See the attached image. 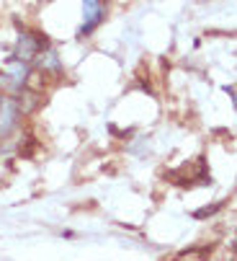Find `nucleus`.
Masks as SVG:
<instances>
[{
	"label": "nucleus",
	"mask_w": 237,
	"mask_h": 261,
	"mask_svg": "<svg viewBox=\"0 0 237 261\" xmlns=\"http://www.w3.org/2000/svg\"><path fill=\"white\" fill-rule=\"evenodd\" d=\"M85 6H88V16L96 18L98 16V0H85Z\"/></svg>",
	"instance_id": "1"
}]
</instances>
